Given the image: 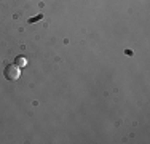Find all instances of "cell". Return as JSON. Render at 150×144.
I'll use <instances>...</instances> for the list:
<instances>
[{"label":"cell","mask_w":150,"mask_h":144,"mask_svg":"<svg viewBox=\"0 0 150 144\" xmlns=\"http://www.w3.org/2000/svg\"><path fill=\"white\" fill-rule=\"evenodd\" d=\"M21 75V71L16 64H6L5 69H3V77L6 80H18Z\"/></svg>","instance_id":"obj_1"},{"label":"cell","mask_w":150,"mask_h":144,"mask_svg":"<svg viewBox=\"0 0 150 144\" xmlns=\"http://www.w3.org/2000/svg\"><path fill=\"white\" fill-rule=\"evenodd\" d=\"M13 64H16V66L21 69V67H26L27 66V59L24 56H16L15 61H13Z\"/></svg>","instance_id":"obj_2"},{"label":"cell","mask_w":150,"mask_h":144,"mask_svg":"<svg viewBox=\"0 0 150 144\" xmlns=\"http://www.w3.org/2000/svg\"><path fill=\"white\" fill-rule=\"evenodd\" d=\"M40 19H43V14H37V16H34V18H30V19H29V23L32 24V23H37V21H40Z\"/></svg>","instance_id":"obj_3"}]
</instances>
